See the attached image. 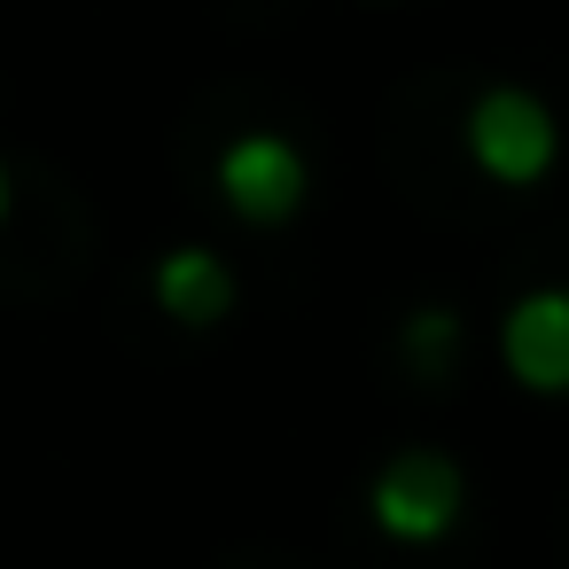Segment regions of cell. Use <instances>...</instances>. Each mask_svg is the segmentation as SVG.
Here are the masks:
<instances>
[{"instance_id":"1","label":"cell","mask_w":569,"mask_h":569,"mask_svg":"<svg viewBox=\"0 0 569 569\" xmlns=\"http://www.w3.org/2000/svg\"><path fill=\"white\" fill-rule=\"evenodd\" d=\"M460 141H468V164L499 188H538L553 172V110L530 94V87H483L460 118Z\"/></svg>"},{"instance_id":"2","label":"cell","mask_w":569,"mask_h":569,"mask_svg":"<svg viewBox=\"0 0 569 569\" xmlns=\"http://www.w3.org/2000/svg\"><path fill=\"white\" fill-rule=\"evenodd\" d=\"M211 188H219V203H227L242 227H289V219L305 211V196H312V164H305V149H297L289 133L250 126V133H234V141L219 149Z\"/></svg>"},{"instance_id":"3","label":"cell","mask_w":569,"mask_h":569,"mask_svg":"<svg viewBox=\"0 0 569 569\" xmlns=\"http://www.w3.org/2000/svg\"><path fill=\"white\" fill-rule=\"evenodd\" d=\"M367 515H375V530L398 538V546H437V538H452L460 515H468V476H460V460H445V452H398V460H382V476L367 483Z\"/></svg>"},{"instance_id":"4","label":"cell","mask_w":569,"mask_h":569,"mask_svg":"<svg viewBox=\"0 0 569 569\" xmlns=\"http://www.w3.org/2000/svg\"><path fill=\"white\" fill-rule=\"evenodd\" d=\"M499 359L530 398L569 390V297L561 289H522L499 320Z\"/></svg>"},{"instance_id":"5","label":"cell","mask_w":569,"mask_h":569,"mask_svg":"<svg viewBox=\"0 0 569 569\" xmlns=\"http://www.w3.org/2000/svg\"><path fill=\"white\" fill-rule=\"evenodd\" d=\"M149 305H157L172 328H219V320L242 305V289H234V266H227L219 250L180 242V250L157 258V273H149Z\"/></svg>"},{"instance_id":"6","label":"cell","mask_w":569,"mask_h":569,"mask_svg":"<svg viewBox=\"0 0 569 569\" xmlns=\"http://www.w3.org/2000/svg\"><path fill=\"white\" fill-rule=\"evenodd\" d=\"M452 343H460V320H452L445 305H421V312L406 320V359H413L421 375H437V359H452Z\"/></svg>"},{"instance_id":"7","label":"cell","mask_w":569,"mask_h":569,"mask_svg":"<svg viewBox=\"0 0 569 569\" xmlns=\"http://www.w3.org/2000/svg\"><path fill=\"white\" fill-rule=\"evenodd\" d=\"M9 211H17V188H9V164H0V227H9Z\"/></svg>"}]
</instances>
